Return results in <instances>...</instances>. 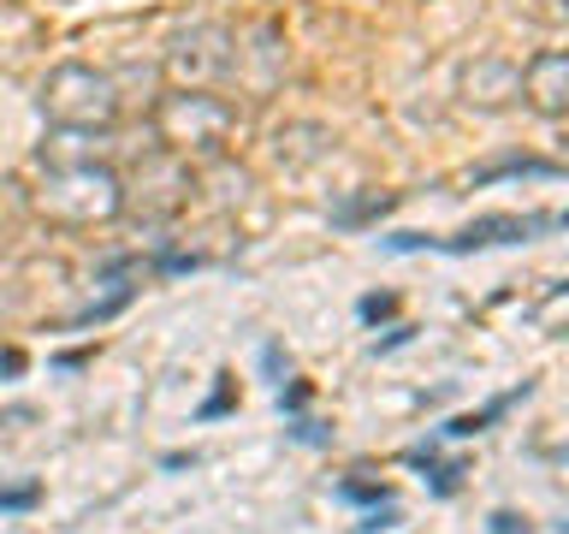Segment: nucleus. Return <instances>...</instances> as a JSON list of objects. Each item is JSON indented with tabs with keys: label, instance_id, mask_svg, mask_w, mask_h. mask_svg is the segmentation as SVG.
Masks as SVG:
<instances>
[{
	"label": "nucleus",
	"instance_id": "obj_1",
	"mask_svg": "<svg viewBox=\"0 0 569 534\" xmlns=\"http://www.w3.org/2000/svg\"><path fill=\"white\" fill-rule=\"evenodd\" d=\"M154 137L178 160H213L238 137V107L220 101L213 89H167L154 101Z\"/></svg>",
	"mask_w": 569,
	"mask_h": 534
},
{
	"label": "nucleus",
	"instance_id": "obj_2",
	"mask_svg": "<svg viewBox=\"0 0 569 534\" xmlns=\"http://www.w3.org/2000/svg\"><path fill=\"white\" fill-rule=\"evenodd\" d=\"M36 208L48 214L53 226H107L124 208V178L107 167V160H78V167H48L42 190H36Z\"/></svg>",
	"mask_w": 569,
	"mask_h": 534
},
{
	"label": "nucleus",
	"instance_id": "obj_3",
	"mask_svg": "<svg viewBox=\"0 0 569 534\" xmlns=\"http://www.w3.org/2000/svg\"><path fill=\"white\" fill-rule=\"evenodd\" d=\"M42 113H48V125H60V131H113L119 83L107 78V71L83 66V60H66L42 78Z\"/></svg>",
	"mask_w": 569,
	"mask_h": 534
},
{
	"label": "nucleus",
	"instance_id": "obj_4",
	"mask_svg": "<svg viewBox=\"0 0 569 534\" xmlns=\"http://www.w3.org/2000/svg\"><path fill=\"white\" fill-rule=\"evenodd\" d=\"M167 71L178 89H213L226 71H238V36L226 24H190L172 36L167 48Z\"/></svg>",
	"mask_w": 569,
	"mask_h": 534
},
{
	"label": "nucleus",
	"instance_id": "obj_5",
	"mask_svg": "<svg viewBox=\"0 0 569 534\" xmlns=\"http://www.w3.org/2000/svg\"><path fill=\"white\" fill-rule=\"evenodd\" d=\"M522 96L540 113H569V53H533L522 66Z\"/></svg>",
	"mask_w": 569,
	"mask_h": 534
},
{
	"label": "nucleus",
	"instance_id": "obj_6",
	"mask_svg": "<svg viewBox=\"0 0 569 534\" xmlns=\"http://www.w3.org/2000/svg\"><path fill=\"white\" fill-rule=\"evenodd\" d=\"M546 226H569V214H558V220H516V214H492V220H475V226H462L457 238H445V249H487V244H516V238H528V231H546Z\"/></svg>",
	"mask_w": 569,
	"mask_h": 534
},
{
	"label": "nucleus",
	"instance_id": "obj_7",
	"mask_svg": "<svg viewBox=\"0 0 569 534\" xmlns=\"http://www.w3.org/2000/svg\"><path fill=\"white\" fill-rule=\"evenodd\" d=\"M391 208V196H368V202H350V208H338L332 220L338 226H362V220H373V214H386Z\"/></svg>",
	"mask_w": 569,
	"mask_h": 534
},
{
	"label": "nucleus",
	"instance_id": "obj_8",
	"mask_svg": "<svg viewBox=\"0 0 569 534\" xmlns=\"http://www.w3.org/2000/svg\"><path fill=\"white\" fill-rule=\"evenodd\" d=\"M36 505V487H0V511H24Z\"/></svg>",
	"mask_w": 569,
	"mask_h": 534
},
{
	"label": "nucleus",
	"instance_id": "obj_9",
	"mask_svg": "<svg viewBox=\"0 0 569 534\" xmlns=\"http://www.w3.org/2000/svg\"><path fill=\"white\" fill-rule=\"evenodd\" d=\"M391 315V297H362V320H380Z\"/></svg>",
	"mask_w": 569,
	"mask_h": 534
},
{
	"label": "nucleus",
	"instance_id": "obj_10",
	"mask_svg": "<svg viewBox=\"0 0 569 534\" xmlns=\"http://www.w3.org/2000/svg\"><path fill=\"white\" fill-rule=\"evenodd\" d=\"M563 291H569V279H563Z\"/></svg>",
	"mask_w": 569,
	"mask_h": 534
}]
</instances>
